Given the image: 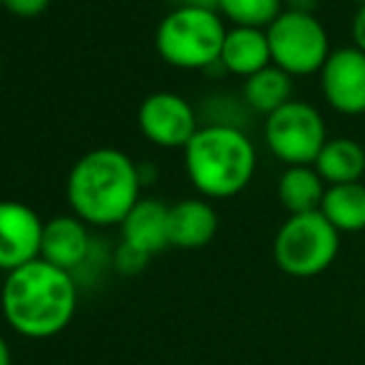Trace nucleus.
<instances>
[{"label": "nucleus", "mask_w": 365, "mask_h": 365, "mask_svg": "<svg viewBox=\"0 0 365 365\" xmlns=\"http://www.w3.org/2000/svg\"><path fill=\"white\" fill-rule=\"evenodd\" d=\"M353 3H358V5H365V0H353Z\"/></svg>", "instance_id": "bb28decb"}, {"label": "nucleus", "mask_w": 365, "mask_h": 365, "mask_svg": "<svg viewBox=\"0 0 365 365\" xmlns=\"http://www.w3.org/2000/svg\"><path fill=\"white\" fill-rule=\"evenodd\" d=\"M284 13V0H219V15L234 28L269 30Z\"/></svg>", "instance_id": "6ab92c4d"}, {"label": "nucleus", "mask_w": 365, "mask_h": 365, "mask_svg": "<svg viewBox=\"0 0 365 365\" xmlns=\"http://www.w3.org/2000/svg\"><path fill=\"white\" fill-rule=\"evenodd\" d=\"M179 8H202V10H217L219 13V0H177Z\"/></svg>", "instance_id": "393cba45"}, {"label": "nucleus", "mask_w": 365, "mask_h": 365, "mask_svg": "<svg viewBox=\"0 0 365 365\" xmlns=\"http://www.w3.org/2000/svg\"><path fill=\"white\" fill-rule=\"evenodd\" d=\"M241 95L256 115L269 117L293 100V77L281 68H276V65H269L261 73L246 77Z\"/></svg>", "instance_id": "a211bd4d"}, {"label": "nucleus", "mask_w": 365, "mask_h": 365, "mask_svg": "<svg viewBox=\"0 0 365 365\" xmlns=\"http://www.w3.org/2000/svg\"><path fill=\"white\" fill-rule=\"evenodd\" d=\"M0 8H3V0H0Z\"/></svg>", "instance_id": "c85d7f7f"}, {"label": "nucleus", "mask_w": 365, "mask_h": 365, "mask_svg": "<svg viewBox=\"0 0 365 365\" xmlns=\"http://www.w3.org/2000/svg\"><path fill=\"white\" fill-rule=\"evenodd\" d=\"M184 169L204 199H231L254 179L256 147L249 132L204 125L184 147Z\"/></svg>", "instance_id": "7ed1b4c3"}, {"label": "nucleus", "mask_w": 365, "mask_h": 365, "mask_svg": "<svg viewBox=\"0 0 365 365\" xmlns=\"http://www.w3.org/2000/svg\"><path fill=\"white\" fill-rule=\"evenodd\" d=\"M217 231L219 217L209 199H182L169 207V246L174 249H204Z\"/></svg>", "instance_id": "f8f14e48"}, {"label": "nucleus", "mask_w": 365, "mask_h": 365, "mask_svg": "<svg viewBox=\"0 0 365 365\" xmlns=\"http://www.w3.org/2000/svg\"><path fill=\"white\" fill-rule=\"evenodd\" d=\"M10 361H13V356H10V346L3 338V333H0V365H10Z\"/></svg>", "instance_id": "a878e982"}, {"label": "nucleus", "mask_w": 365, "mask_h": 365, "mask_svg": "<svg viewBox=\"0 0 365 365\" xmlns=\"http://www.w3.org/2000/svg\"><path fill=\"white\" fill-rule=\"evenodd\" d=\"M266 147L279 162L289 167H313L328 142V130L323 115L313 105L291 100L264 125Z\"/></svg>", "instance_id": "0eeeda50"}, {"label": "nucleus", "mask_w": 365, "mask_h": 365, "mask_svg": "<svg viewBox=\"0 0 365 365\" xmlns=\"http://www.w3.org/2000/svg\"><path fill=\"white\" fill-rule=\"evenodd\" d=\"M341 234L321 212L296 214L274 236V264L293 279H313L333 266Z\"/></svg>", "instance_id": "39448f33"}, {"label": "nucleus", "mask_w": 365, "mask_h": 365, "mask_svg": "<svg viewBox=\"0 0 365 365\" xmlns=\"http://www.w3.org/2000/svg\"><path fill=\"white\" fill-rule=\"evenodd\" d=\"M219 63L224 65L226 73L251 77L261 70H266L271 63V48L266 30L256 28H231L226 30L224 48H221Z\"/></svg>", "instance_id": "4468645a"}, {"label": "nucleus", "mask_w": 365, "mask_h": 365, "mask_svg": "<svg viewBox=\"0 0 365 365\" xmlns=\"http://www.w3.org/2000/svg\"><path fill=\"white\" fill-rule=\"evenodd\" d=\"M286 10L291 13H303V15H316L321 0H284Z\"/></svg>", "instance_id": "b1692460"}, {"label": "nucleus", "mask_w": 365, "mask_h": 365, "mask_svg": "<svg viewBox=\"0 0 365 365\" xmlns=\"http://www.w3.org/2000/svg\"><path fill=\"white\" fill-rule=\"evenodd\" d=\"M279 202L291 217L321 212L328 187L313 167H289L279 179Z\"/></svg>", "instance_id": "dca6fc26"}, {"label": "nucleus", "mask_w": 365, "mask_h": 365, "mask_svg": "<svg viewBox=\"0 0 365 365\" xmlns=\"http://www.w3.org/2000/svg\"><path fill=\"white\" fill-rule=\"evenodd\" d=\"M266 35H269L271 63L291 77L321 73L333 53L326 28L316 15L284 10L266 30Z\"/></svg>", "instance_id": "423d86ee"}, {"label": "nucleus", "mask_w": 365, "mask_h": 365, "mask_svg": "<svg viewBox=\"0 0 365 365\" xmlns=\"http://www.w3.org/2000/svg\"><path fill=\"white\" fill-rule=\"evenodd\" d=\"M226 28L217 10L177 8L159 23L154 45L164 63L182 70H209L219 63Z\"/></svg>", "instance_id": "20e7f679"}, {"label": "nucleus", "mask_w": 365, "mask_h": 365, "mask_svg": "<svg viewBox=\"0 0 365 365\" xmlns=\"http://www.w3.org/2000/svg\"><path fill=\"white\" fill-rule=\"evenodd\" d=\"M122 241L154 256L169 246V207L159 199H140L120 224Z\"/></svg>", "instance_id": "ddd939ff"}, {"label": "nucleus", "mask_w": 365, "mask_h": 365, "mask_svg": "<svg viewBox=\"0 0 365 365\" xmlns=\"http://www.w3.org/2000/svg\"><path fill=\"white\" fill-rule=\"evenodd\" d=\"M0 73H3V63H0Z\"/></svg>", "instance_id": "cd10ccee"}, {"label": "nucleus", "mask_w": 365, "mask_h": 365, "mask_svg": "<svg viewBox=\"0 0 365 365\" xmlns=\"http://www.w3.org/2000/svg\"><path fill=\"white\" fill-rule=\"evenodd\" d=\"M149 259H152V256L142 254L140 249H135V246L120 241V246H117L115 254H112V266H115L122 276H137L147 269Z\"/></svg>", "instance_id": "412c9836"}, {"label": "nucleus", "mask_w": 365, "mask_h": 365, "mask_svg": "<svg viewBox=\"0 0 365 365\" xmlns=\"http://www.w3.org/2000/svg\"><path fill=\"white\" fill-rule=\"evenodd\" d=\"M207 112V127H231V130L246 132L254 122L256 112L249 107V102L241 97H234L229 92H221V95L212 97V100L204 105Z\"/></svg>", "instance_id": "aec40b11"}, {"label": "nucleus", "mask_w": 365, "mask_h": 365, "mask_svg": "<svg viewBox=\"0 0 365 365\" xmlns=\"http://www.w3.org/2000/svg\"><path fill=\"white\" fill-rule=\"evenodd\" d=\"M45 221L23 202H0V271L20 269L40 259Z\"/></svg>", "instance_id": "1a4fd4ad"}, {"label": "nucleus", "mask_w": 365, "mask_h": 365, "mask_svg": "<svg viewBox=\"0 0 365 365\" xmlns=\"http://www.w3.org/2000/svg\"><path fill=\"white\" fill-rule=\"evenodd\" d=\"M77 279L68 271L35 259L5 274L0 286L3 321L20 338L48 341L73 323L77 311Z\"/></svg>", "instance_id": "f257e3e1"}, {"label": "nucleus", "mask_w": 365, "mask_h": 365, "mask_svg": "<svg viewBox=\"0 0 365 365\" xmlns=\"http://www.w3.org/2000/svg\"><path fill=\"white\" fill-rule=\"evenodd\" d=\"M321 214L336 226L338 234L365 231V184H336L328 187L321 204Z\"/></svg>", "instance_id": "f3484780"}, {"label": "nucleus", "mask_w": 365, "mask_h": 365, "mask_svg": "<svg viewBox=\"0 0 365 365\" xmlns=\"http://www.w3.org/2000/svg\"><path fill=\"white\" fill-rule=\"evenodd\" d=\"M313 169L321 174V179L328 187L361 182L365 174V149L361 142L348 140V137L328 140Z\"/></svg>", "instance_id": "2eb2a0df"}, {"label": "nucleus", "mask_w": 365, "mask_h": 365, "mask_svg": "<svg viewBox=\"0 0 365 365\" xmlns=\"http://www.w3.org/2000/svg\"><path fill=\"white\" fill-rule=\"evenodd\" d=\"M50 0H3V8L18 18H38L45 13Z\"/></svg>", "instance_id": "4be33fe9"}, {"label": "nucleus", "mask_w": 365, "mask_h": 365, "mask_svg": "<svg viewBox=\"0 0 365 365\" xmlns=\"http://www.w3.org/2000/svg\"><path fill=\"white\" fill-rule=\"evenodd\" d=\"M351 33H353L356 48L361 50V53H365V5H358V13H356V18H353Z\"/></svg>", "instance_id": "5701e85b"}, {"label": "nucleus", "mask_w": 365, "mask_h": 365, "mask_svg": "<svg viewBox=\"0 0 365 365\" xmlns=\"http://www.w3.org/2000/svg\"><path fill=\"white\" fill-rule=\"evenodd\" d=\"M140 130L152 145L164 149L187 147L199 132V117L184 97L174 92H154L140 107Z\"/></svg>", "instance_id": "6e6552de"}, {"label": "nucleus", "mask_w": 365, "mask_h": 365, "mask_svg": "<svg viewBox=\"0 0 365 365\" xmlns=\"http://www.w3.org/2000/svg\"><path fill=\"white\" fill-rule=\"evenodd\" d=\"M321 90L336 112L365 115V53L353 48L333 50L321 73Z\"/></svg>", "instance_id": "9d476101"}, {"label": "nucleus", "mask_w": 365, "mask_h": 365, "mask_svg": "<svg viewBox=\"0 0 365 365\" xmlns=\"http://www.w3.org/2000/svg\"><path fill=\"white\" fill-rule=\"evenodd\" d=\"M142 174L125 152L100 147L82 154L70 169L68 204L87 226H120L140 202Z\"/></svg>", "instance_id": "f03ea898"}, {"label": "nucleus", "mask_w": 365, "mask_h": 365, "mask_svg": "<svg viewBox=\"0 0 365 365\" xmlns=\"http://www.w3.org/2000/svg\"><path fill=\"white\" fill-rule=\"evenodd\" d=\"M92 249H95V241L90 236V226L75 214H63L45 221L43 246H40L43 261L75 276L87 264Z\"/></svg>", "instance_id": "9b49d317"}]
</instances>
